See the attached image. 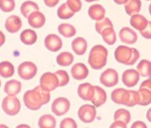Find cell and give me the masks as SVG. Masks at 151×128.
<instances>
[{"label": "cell", "mask_w": 151, "mask_h": 128, "mask_svg": "<svg viewBox=\"0 0 151 128\" xmlns=\"http://www.w3.org/2000/svg\"><path fill=\"white\" fill-rule=\"evenodd\" d=\"M50 99V92L44 90L40 85L26 91L23 95L24 105L32 111L39 109L43 105L47 104Z\"/></svg>", "instance_id": "obj_1"}, {"label": "cell", "mask_w": 151, "mask_h": 128, "mask_svg": "<svg viewBox=\"0 0 151 128\" xmlns=\"http://www.w3.org/2000/svg\"><path fill=\"white\" fill-rule=\"evenodd\" d=\"M114 56L118 62L125 65L132 66L135 64L139 59L140 53L136 48L121 45L115 50Z\"/></svg>", "instance_id": "obj_2"}, {"label": "cell", "mask_w": 151, "mask_h": 128, "mask_svg": "<svg viewBox=\"0 0 151 128\" xmlns=\"http://www.w3.org/2000/svg\"><path fill=\"white\" fill-rule=\"evenodd\" d=\"M108 51L103 46H94L91 49L88 58V63L94 69H100L106 66Z\"/></svg>", "instance_id": "obj_3"}, {"label": "cell", "mask_w": 151, "mask_h": 128, "mask_svg": "<svg viewBox=\"0 0 151 128\" xmlns=\"http://www.w3.org/2000/svg\"><path fill=\"white\" fill-rule=\"evenodd\" d=\"M21 103L15 96H9L4 98L2 103V108L4 112L9 116L17 115L21 110Z\"/></svg>", "instance_id": "obj_4"}, {"label": "cell", "mask_w": 151, "mask_h": 128, "mask_svg": "<svg viewBox=\"0 0 151 128\" xmlns=\"http://www.w3.org/2000/svg\"><path fill=\"white\" fill-rule=\"evenodd\" d=\"M38 72L37 66L31 61H24L18 68V74L19 77L25 80L34 78Z\"/></svg>", "instance_id": "obj_5"}, {"label": "cell", "mask_w": 151, "mask_h": 128, "mask_svg": "<svg viewBox=\"0 0 151 128\" xmlns=\"http://www.w3.org/2000/svg\"><path fill=\"white\" fill-rule=\"evenodd\" d=\"M99 80L106 87H113L118 83V73L113 68H108L102 73Z\"/></svg>", "instance_id": "obj_6"}, {"label": "cell", "mask_w": 151, "mask_h": 128, "mask_svg": "<svg viewBox=\"0 0 151 128\" xmlns=\"http://www.w3.org/2000/svg\"><path fill=\"white\" fill-rule=\"evenodd\" d=\"M97 114L96 108L90 104L81 106L78 111V117L84 123L89 124L95 120Z\"/></svg>", "instance_id": "obj_7"}, {"label": "cell", "mask_w": 151, "mask_h": 128, "mask_svg": "<svg viewBox=\"0 0 151 128\" xmlns=\"http://www.w3.org/2000/svg\"><path fill=\"white\" fill-rule=\"evenodd\" d=\"M40 85L44 90L51 92L59 87V80L55 74L45 72L40 77Z\"/></svg>", "instance_id": "obj_8"}, {"label": "cell", "mask_w": 151, "mask_h": 128, "mask_svg": "<svg viewBox=\"0 0 151 128\" xmlns=\"http://www.w3.org/2000/svg\"><path fill=\"white\" fill-rule=\"evenodd\" d=\"M70 104L68 99L65 98H56L51 106L52 111L56 116H61L68 112L70 109Z\"/></svg>", "instance_id": "obj_9"}, {"label": "cell", "mask_w": 151, "mask_h": 128, "mask_svg": "<svg viewBox=\"0 0 151 128\" xmlns=\"http://www.w3.org/2000/svg\"><path fill=\"white\" fill-rule=\"evenodd\" d=\"M123 83L127 87H134L136 86L140 80V74L134 69L126 70L122 77Z\"/></svg>", "instance_id": "obj_10"}, {"label": "cell", "mask_w": 151, "mask_h": 128, "mask_svg": "<svg viewBox=\"0 0 151 128\" xmlns=\"http://www.w3.org/2000/svg\"><path fill=\"white\" fill-rule=\"evenodd\" d=\"M45 45L47 50L51 52H57L63 47L62 40L56 34L48 35L45 39Z\"/></svg>", "instance_id": "obj_11"}, {"label": "cell", "mask_w": 151, "mask_h": 128, "mask_svg": "<svg viewBox=\"0 0 151 128\" xmlns=\"http://www.w3.org/2000/svg\"><path fill=\"white\" fill-rule=\"evenodd\" d=\"M129 90L124 88H116L112 92L111 98L114 103L126 106L129 98Z\"/></svg>", "instance_id": "obj_12"}, {"label": "cell", "mask_w": 151, "mask_h": 128, "mask_svg": "<svg viewBox=\"0 0 151 128\" xmlns=\"http://www.w3.org/2000/svg\"><path fill=\"white\" fill-rule=\"evenodd\" d=\"M119 37L123 43L129 45L135 43L138 39L136 32L128 27H123L120 30Z\"/></svg>", "instance_id": "obj_13"}, {"label": "cell", "mask_w": 151, "mask_h": 128, "mask_svg": "<svg viewBox=\"0 0 151 128\" xmlns=\"http://www.w3.org/2000/svg\"><path fill=\"white\" fill-rule=\"evenodd\" d=\"M78 96L85 101H91L94 95V86L88 83L81 84L77 89Z\"/></svg>", "instance_id": "obj_14"}, {"label": "cell", "mask_w": 151, "mask_h": 128, "mask_svg": "<svg viewBox=\"0 0 151 128\" xmlns=\"http://www.w3.org/2000/svg\"><path fill=\"white\" fill-rule=\"evenodd\" d=\"M89 72L88 67L82 63H76L71 68L72 76L77 80H82L86 79L89 75Z\"/></svg>", "instance_id": "obj_15"}, {"label": "cell", "mask_w": 151, "mask_h": 128, "mask_svg": "<svg viewBox=\"0 0 151 128\" xmlns=\"http://www.w3.org/2000/svg\"><path fill=\"white\" fill-rule=\"evenodd\" d=\"M22 22L19 17L15 15H10L6 19L5 26L10 33H16L21 29Z\"/></svg>", "instance_id": "obj_16"}, {"label": "cell", "mask_w": 151, "mask_h": 128, "mask_svg": "<svg viewBox=\"0 0 151 128\" xmlns=\"http://www.w3.org/2000/svg\"><path fill=\"white\" fill-rule=\"evenodd\" d=\"M27 19L30 26L35 29L42 27L45 23V16L39 11H35L31 13Z\"/></svg>", "instance_id": "obj_17"}, {"label": "cell", "mask_w": 151, "mask_h": 128, "mask_svg": "<svg viewBox=\"0 0 151 128\" xmlns=\"http://www.w3.org/2000/svg\"><path fill=\"white\" fill-rule=\"evenodd\" d=\"M106 10L101 5L94 4L91 5L88 10V14L91 19L98 21L105 18Z\"/></svg>", "instance_id": "obj_18"}, {"label": "cell", "mask_w": 151, "mask_h": 128, "mask_svg": "<svg viewBox=\"0 0 151 128\" xmlns=\"http://www.w3.org/2000/svg\"><path fill=\"white\" fill-rule=\"evenodd\" d=\"M107 100V94L105 90L99 86H94V95L91 101L96 107L104 105Z\"/></svg>", "instance_id": "obj_19"}, {"label": "cell", "mask_w": 151, "mask_h": 128, "mask_svg": "<svg viewBox=\"0 0 151 128\" xmlns=\"http://www.w3.org/2000/svg\"><path fill=\"white\" fill-rule=\"evenodd\" d=\"M129 22L132 27L140 32L144 30L147 26L148 21L143 15L135 14L131 15Z\"/></svg>", "instance_id": "obj_20"}, {"label": "cell", "mask_w": 151, "mask_h": 128, "mask_svg": "<svg viewBox=\"0 0 151 128\" xmlns=\"http://www.w3.org/2000/svg\"><path fill=\"white\" fill-rule=\"evenodd\" d=\"M72 48L77 55H83L88 48L87 41L82 37L75 38L72 42Z\"/></svg>", "instance_id": "obj_21"}, {"label": "cell", "mask_w": 151, "mask_h": 128, "mask_svg": "<svg viewBox=\"0 0 151 128\" xmlns=\"http://www.w3.org/2000/svg\"><path fill=\"white\" fill-rule=\"evenodd\" d=\"M22 90V84L17 80L7 82L4 87V92L9 96H16Z\"/></svg>", "instance_id": "obj_22"}, {"label": "cell", "mask_w": 151, "mask_h": 128, "mask_svg": "<svg viewBox=\"0 0 151 128\" xmlns=\"http://www.w3.org/2000/svg\"><path fill=\"white\" fill-rule=\"evenodd\" d=\"M20 39L24 45L30 46L36 43L38 36L34 30L29 29L23 30L21 33Z\"/></svg>", "instance_id": "obj_23"}, {"label": "cell", "mask_w": 151, "mask_h": 128, "mask_svg": "<svg viewBox=\"0 0 151 128\" xmlns=\"http://www.w3.org/2000/svg\"><path fill=\"white\" fill-rule=\"evenodd\" d=\"M14 67L13 64L8 61H4L0 63V76L7 79L12 77L14 74Z\"/></svg>", "instance_id": "obj_24"}, {"label": "cell", "mask_w": 151, "mask_h": 128, "mask_svg": "<svg viewBox=\"0 0 151 128\" xmlns=\"http://www.w3.org/2000/svg\"><path fill=\"white\" fill-rule=\"evenodd\" d=\"M125 10L129 15L137 14L142 8L141 0H129L125 4Z\"/></svg>", "instance_id": "obj_25"}, {"label": "cell", "mask_w": 151, "mask_h": 128, "mask_svg": "<svg viewBox=\"0 0 151 128\" xmlns=\"http://www.w3.org/2000/svg\"><path fill=\"white\" fill-rule=\"evenodd\" d=\"M39 8L37 4L31 1L24 2L20 8L21 13L26 18H27L32 12L35 11H39Z\"/></svg>", "instance_id": "obj_26"}, {"label": "cell", "mask_w": 151, "mask_h": 128, "mask_svg": "<svg viewBox=\"0 0 151 128\" xmlns=\"http://www.w3.org/2000/svg\"><path fill=\"white\" fill-rule=\"evenodd\" d=\"M58 31L61 35L65 38H72L76 34L75 27L69 23H62L58 26Z\"/></svg>", "instance_id": "obj_27"}, {"label": "cell", "mask_w": 151, "mask_h": 128, "mask_svg": "<svg viewBox=\"0 0 151 128\" xmlns=\"http://www.w3.org/2000/svg\"><path fill=\"white\" fill-rule=\"evenodd\" d=\"M38 126L40 128H55L56 120L51 114L43 115L38 121Z\"/></svg>", "instance_id": "obj_28"}, {"label": "cell", "mask_w": 151, "mask_h": 128, "mask_svg": "<svg viewBox=\"0 0 151 128\" xmlns=\"http://www.w3.org/2000/svg\"><path fill=\"white\" fill-rule=\"evenodd\" d=\"M137 72L142 77H149L151 75V61L147 59L141 60L137 66Z\"/></svg>", "instance_id": "obj_29"}, {"label": "cell", "mask_w": 151, "mask_h": 128, "mask_svg": "<svg viewBox=\"0 0 151 128\" xmlns=\"http://www.w3.org/2000/svg\"><path fill=\"white\" fill-rule=\"evenodd\" d=\"M74 61V56L69 52L60 53L56 58V61L59 65L63 67H67L72 64Z\"/></svg>", "instance_id": "obj_30"}, {"label": "cell", "mask_w": 151, "mask_h": 128, "mask_svg": "<svg viewBox=\"0 0 151 128\" xmlns=\"http://www.w3.org/2000/svg\"><path fill=\"white\" fill-rule=\"evenodd\" d=\"M104 42L109 45H113L116 41V34L113 27H108L101 34Z\"/></svg>", "instance_id": "obj_31"}, {"label": "cell", "mask_w": 151, "mask_h": 128, "mask_svg": "<svg viewBox=\"0 0 151 128\" xmlns=\"http://www.w3.org/2000/svg\"><path fill=\"white\" fill-rule=\"evenodd\" d=\"M140 96L139 106H146L151 103V90L146 87H140L138 90Z\"/></svg>", "instance_id": "obj_32"}, {"label": "cell", "mask_w": 151, "mask_h": 128, "mask_svg": "<svg viewBox=\"0 0 151 128\" xmlns=\"http://www.w3.org/2000/svg\"><path fill=\"white\" fill-rule=\"evenodd\" d=\"M131 119V114L129 111L123 108L119 109L117 111H116L114 114V121H122L127 125L130 122Z\"/></svg>", "instance_id": "obj_33"}, {"label": "cell", "mask_w": 151, "mask_h": 128, "mask_svg": "<svg viewBox=\"0 0 151 128\" xmlns=\"http://www.w3.org/2000/svg\"><path fill=\"white\" fill-rule=\"evenodd\" d=\"M57 14L59 18L61 20H68L75 15V13L68 8L67 3H64L61 5L58 10Z\"/></svg>", "instance_id": "obj_34"}, {"label": "cell", "mask_w": 151, "mask_h": 128, "mask_svg": "<svg viewBox=\"0 0 151 128\" xmlns=\"http://www.w3.org/2000/svg\"><path fill=\"white\" fill-rule=\"evenodd\" d=\"M108 27H113V25L112 22L107 17L96 21L95 24L96 30L99 34H101L102 31Z\"/></svg>", "instance_id": "obj_35"}, {"label": "cell", "mask_w": 151, "mask_h": 128, "mask_svg": "<svg viewBox=\"0 0 151 128\" xmlns=\"http://www.w3.org/2000/svg\"><path fill=\"white\" fill-rule=\"evenodd\" d=\"M55 74L59 80V87L65 86L69 82L70 79L67 71L58 70Z\"/></svg>", "instance_id": "obj_36"}, {"label": "cell", "mask_w": 151, "mask_h": 128, "mask_svg": "<svg viewBox=\"0 0 151 128\" xmlns=\"http://www.w3.org/2000/svg\"><path fill=\"white\" fill-rule=\"evenodd\" d=\"M15 7L14 0H0V9L5 13L12 12Z\"/></svg>", "instance_id": "obj_37"}, {"label": "cell", "mask_w": 151, "mask_h": 128, "mask_svg": "<svg viewBox=\"0 0 151 128\" xmlns=\"http://www.w3.org/2000/svg\"><path fill=\"white\" fill-rule=\"evenodd\" d=\"M129 102L126 104L127 106L132 107L139 104L140 101V96L138 91L129 90Z\"/></svg>", "instance_id": "obj_38"}, {"label": "cell", "mask_w": 151, "mask_h": 128, "mask_svg": "<svg viewBox=\"0 0 151 128\" xmlns=\"http://www.w3.org/2000/svg\"><path fill=\"white\" fill-rule=\"evenodd\" d=\"M66 3L68 8L74 13L80 12L82 8L81 0H67Z\"/></svg>", "instance_id": "obj_39"}, {"label": "cell", "mask_w": 151, "mask_h": 128, "mask_svg": "<svg viewBox=\"0 0 151 128\" xmlns=\"http://www.w3.org/2000/svg\"><path fill=\"white\" fill-rule=\"evenodd\" d=\"M60 128H77L75 121L71 118H65L61 122Z\"/></svg>", "instance_id": "obj_40"}, {"label": "cell", "mask_w": 151, "mask_h": 128, "mask_svg": "<svg viewBox=\"0 0 151 128\" xmlns=\"http://www.w3.org/2000/svg\"><path fill=\"white\" fill-rule=\"evenodd\" d=\"M142 37L147 39H151V21H148L147 26L144 30L140 31Z\"/></svg>", "instance_id": "obj_41"}, {"label": "cell", "mask_w": 151, "mask_h": 128, "mask_svg": "<svg viewBox=\"0 0 151 128\" xmlns=\"http://www.w3.org/2000/svg\"><path fill=\"white\" fill-rule=\"evenodd\" d=\"M110 128H127V124L122 121L116 120L110 125Z\"/></svg>", "instance_id": "obj_42"}, {"label": "cell", "mask_w": 151, "mask_h": 128, "mask_svg": "<svg viewBox=\"0 0 151 128\" xmlns=\"http://www.w3.org/2000/svg\"><path fill=\"white\" fill-rule=\"evenodd\" d=\"M60 0H44V3L45 5L50 8H53L56 6Z\"/></svg>", "instance_id": "obj_43"}, {"label": "cell", "mask_w": 151, "mask_h": 128, "mask_svg": "<svg viewBox=\"0 0 151 128\" xmlns=\"http://www.w3.org/2000/svg\"><path fill=\"white\" fill-rule=\"evenodd\" d=\"M131 128H147V126L144 122L137 121L131 125Z\"/></svg>", "instance_id": "obj_44"}, {"label": "cell", "mask_w": 151, "mask_h": 128, "mask_svg": "<svg viewBox=\"0 0 151 128\" xmlns=\"http://www.w3.org/2000/svg\"><path fill=\"white\" fill-rule=\"evenodd\" d=\"M140 87H146L151 90V79H149L144 80L143 82L141 84Z\"/></svg>", "instance_id": "obj_45"}, {"label": "cell", "mask_w": 151, "mask_h": 128, "mask_svg": "<svg viewBox=\"0 0 151 128\" xmlns=\"http://www.w3.org/2000/svg\"><path fill=\"white\" fill-rule=\"evenodd\" d=\"M5 40L6 38L4 34L1 31H0V47H1L4 44V43L5 42Z\"/></svg>", "instance_id": "obj_46"}, {"label": "cell", "mask_w": 151, "mask_h": 128, "mask_svg": "<svg viewBox=\"0 0 151 128\" xmlns=\"http://www.w3.org/2000/svg\"><path fill=\"white\" fill-rule=\"evenodd\" d=\"M113 1L115 2V3H116L118 5H124V4H126L129 0H113Z\"/></svg>", "instance_id": "obj_47"}, {"label": "cell", "mask_w": 151, "mask_h": 128, "mask_svg": "<svg viewBox=\"0 0 151 128\" xmlns=\"http://www.w3.org/2000/svg\"><path fill=\"white\" fill-rule=\"evenodd\" d=\"M146 117L147 120L151 122V108L147 111L146 114Z\"/></svg>", "instance_id": "obj_48"}, {"label": "cell", "mask_w": 151, "mask_h": 128, "mask_svg": "<svg viewBox=\"0 0 151 128\" xmlns=\"http://www.w3.org/2000/svg\"><path fill=\"white\" fill-rule=\"evenodd\" d=\"M86 2H94V1H99V0H85Z\"/></svg>", "instance_id": "obj_49"}, {"label": "cell", "mask_w": 151, "mask_h": 128, "mask_svg": "<svg viewBox=\"0 0 151 128\" xmlns=\"http://www.w3.org/2000/svg\"><path fill=\"white\" fill-rule=\"evenodd\" d=\"M1 80H0V87H1Z\"/></svg>", "instance_id": "obj_50"}, {"label": "cell", "mask_w": 151, "mask_h": 128, "mask_svg": "<svg viewBox=\"0 0 151 128\" xmlns=\"http://www.w3.org/2000/svg\"><path fill=\"white\" fill-rule=\"evenodd\" d=\"M146 1H151V0H146Z\"/></svg>", "instance_id": "obj_51"}]
</instances>
